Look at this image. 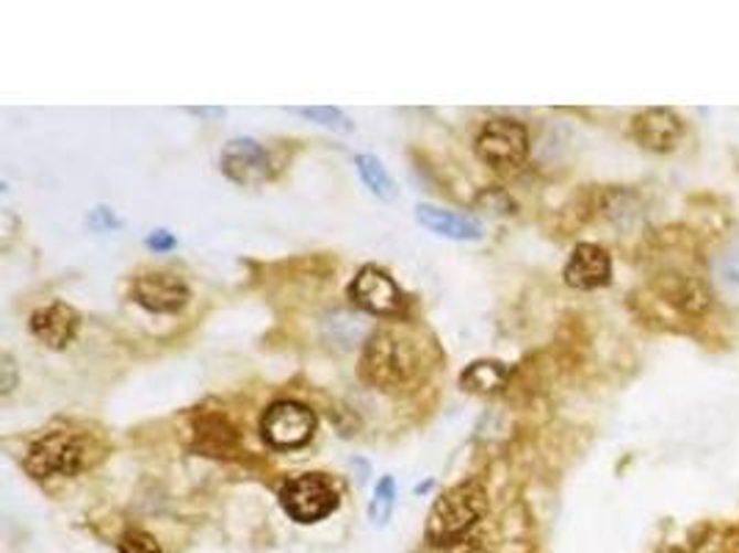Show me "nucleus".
Wrapping results in <instances>:
<instances>
[{"mask_svg": "<svg viewBox=\"0 0 739 553\" xmlns=\"http://www.w3.org/2000/svg\"><path fill=\"white\" fill-rule=\"evenodd\" d=\"M487 512V492L479 481H460L443 492L426 518V540L432 545H452L468 534Z\"/></svg>", "mask_w": 739, "mask_h": 553, "instance_id": "nucleus-2", "label": "nucleus"}, {"mask_svg": "<svg viewBox=\"0 0 739 553\" xmlns=\"http://www.w3.org/2000/svg\"><path fill=\"white\" fill-rule=\"evenodd\" d=\"M119 553H161V545H158L152 534L134 529L125 531L123 540H119Z\"/></svg>", "mask_w": 739, "mask_h": 553, "instance_id": "nucleus-18", "label": "nucleus"}, {"mask_svg": "<svg viewBox=\"0 0 739 553\" xmlns=\"http://www.w3.org/2000/svg\"><path fill=\"white\" fill-rule=\"evenodd\" d=\"M292 111H294V114H299V117L310 119V123H319L321 128L336 130V134H352V130H355L352 119H349L347 114L341 111V108L310 106V108H292Z\"/></svg>", "mask_w": 739, "mask_h": 553, "instance_id": "nucleus-17", "label": "nucleus"}, {"mask_svg": "<svg viewBox=\"0 0 739 553\" xmlns=\"http://www.w3.org/2000/svg\"><path fill=\"white\" fill-rule=\"evenodd\" d=\"M175 244H178V241H175V235L167 233V230H152V233L147 235V246H150V249H156V252L172 249Z\"/></svg>", "mask_w": 739, "mask_h": 553, "instance_id": "nucleus-20", "label": "nucleus"}, {"mask_svg": "<svg viewBox=\"0 0 739 553\" xmlns=\"http://www.w3.org/2000/svg\"><path fill=\"white\" fill-rule=\"evenodd\" d=\"M682 119L671 108H648V111L637 114L632 123V136L637 139V145L654 152H671L682 139Z\"/></svg>", "mask_w": 739, "mask_h": 553, "instance_id": "nucleus-12", "label": "nucleus"}, {"mask_svg": "<svg viewBox=\"0 0 739 553\" xmlns=\"http://www.w3.org/2000/svg\"><path fill=\"white\" fill-rule=\"evenodd\" d=\"M134 302L158 316H175L189 305L191 291L178 274L169 272H145L134 280Z\"/></svg>", "mask_w": 739, "mask_h": 553, "instance_id": "nucleus-8", "label": "nucleus"}, {"mask_svg": "<svg viewBox=\"0 0 739 553\" xmlns=\"http://www.w3.org/2000/svg\"><path fill=\"white\" fill-rule=\"evenodd\" d=\"M281 503L297 523H319L338 509V492L321 474H303L281 487Z\"/></svg>", "mask_w": 739, "mask_h": 553, "instance_id": "nucleus-5", "label": "nucleus"}, {"mask_svg": "<svg viewBox=\"0 0 739 553\" xmlns=\"http://www.w3.org/2000/svg\"><path fill=\"white\" fill-rule=\"evenodd\" d=\"M393 509H397V481H393V476H382L369 503V520L374 525H386Z\"/></svg>", "mask_w": 739, "mask_h": 553, "instance_id": "nucleus-16", "label": "nucleus"}, {"mask_svg": "<svg viewBox=\"0 0 739 553\" xmlns=\"http://www.w3.org/2000/svg\"><path fill=\"white\" fill-rule=\"evenodd\" d=\"M415 219H419L421 227H426L430 233L443 235V238L452 241H479L482 238V224L474 216H465V213L448 211L441 205H419L415 208Z\"/></svg>", "mask_w": 739, "mask_h": 553, "instance_id": "nucleus-13", "label": "nucleus"}, {"mask_svg": "<svg viewBox=\"0 0 739 553\" xmlns=\"http://www.w3.org/2000/svg\"><path fill=\"white\" fill-rule=\"evenodd\" d=\"M426 349L408 330H377L360 354V376L380 391H410L426 376Z\"/></svg>", "mask_w": 739, "mask_h": 553, "instance_id": "nucleus-1", "label": "nucleus"}, {"mask_svg": "<svg viewBox=\"0 0 739 553\" xmlns=\"http://www.w3.org/2000/svg\"><path fill=\"white\" fill-rule=\"evenodd\" d=\"M612 257L599 244H579L566 263V283L577 291H595L610 286Z\"/></svg>", "mask_w": 739, "mask_h": 553, "instance_id": "nucleus-10", "label": "nucleus"}, {"mask_svg": "<svg viewBox=\"0 0 739 553\" xmlns=\"http://www.w3.org/2000/svg\"><path fill=\"white\" fill-rule=\"evenodd\" d=\"M86 446L78 435L67 429H56L42 435L40 440L31 443L25 454V470L34 479H47V476H75L84 468Z\"/></svg>", "mask_w": 739, "mask_h": 553, "instance_id": "nucleus-3", "label": "nucleus"}, {"mask_svg": "<svg viewBox=\"0 0 739 553\" xmlns=\"http://www.w3.org/2000/svg\"><path fill=\"white\" fill-rule=\"evenodd\" d=\"M191 114H197V117H211V114L213 117H219L222 111H211V108H191Z\"/></svg>", "mask_w": 739, "mask_h": 553, "instance_id": "nucleus-21", "label": "nucleus"}, {"mask_svg": "<svg viewBox=\"0 0 739 553\" xmlns=\"http://www.w3.org/2000/svg\"><path fill=\"white\" fill-rule=\"evenodd\" d=\"M261 435L272 448H303L316 435V413L299 402H275L261 418Z\"/></svg>", "mask_w": 739, "mask_h": 553, "instance_id": "nucleus-6", "label": "nucleus"}, {"mask_svg": "<svg viewBox=\"0 0 739 553\" xmlns=\"http://www.w3.org/2000/svg\"><path fill=\"white\" fill-rule=\"evenodd\" d=\"M78 310L64 302H51L31 316V336L40 343H45L47 349H56V352L67 349L78 338Z\"/></svg>", "mask_w": 739, "mask_h": 553, "instance_id": "nucleus-11", "label": "nucleus"}, {"mask_svg": "<svg viewBox=\"0 0 739 553\" xmlns=\"http://www.w3.org/2000/svg\"><path fill=\"white\" fill-rule=\"evenodd\" d=\"M507 380H510V371L502 363H496V360H476V363H471L463 371L460 385L471 393H493L505 387Z\"/></svg>", "mask_w": 739, "mask_h": 553, "instance_id": "nucleus-14", "label": "nucleus"}, {"mask_svg": "<svg viewBox=\"0 0 739 553\" xmlns=\"http://www.w3.org/2000/svg\"><path fill=\"white\" fill-rule=\"evenodd\" d=\"M222 172L239 185H261L275 174L270 150L255 139H233L222 150Z\"/></svg>", "mask_w": 739, "mask_h": 553, "instance_id": "nucleus-9", "label": "nucleus"}, {"mask_svg": "<svg viewBox=\"0 0 739 553\" xmlns=\"http://www.w3.org/2000/svg\"><path fill=\"white\" fill-rule=\"evenodd\" d=\"M349 299L355 308L371 316H382V319H393L404 310L402 288L397 286L391 274L377 266H363L355 274V280L349 283Z\"/></svg>", "mask_w": 739, "mask_h": 553, "instance_id": "nucleus-7", "label": "nucleus"}, {"mask_svg": "<svg viewBox=\"0 0 739 553\" xmlns=\"http://www.w3.org/2000/svg\"><path fill=\"white\" fill-rule=\"evenodd\" d=\"M14 385H18V371H14L12 358L3 354V358H0V393L9 396V393L14 391Z\"/></svg>", "mask_w": 739, "mask_h": 553, "instance_id": "nucleus-19", "label": "nucleus"}, {"mask_svg": "<svg viewBox=\"0 0 739 553\" xmlns=\"http://www.w3.org/2000/svg\"><path fill=\"white\" fill-rule=\"evenodd\" d=\"M355 167H358L360 180H363V185L371 191V194L380 196V200H397L399 189H397V183H393L391 172H388L386 163H382L380 158L358 156L355 158Z\"/></svg>", "mask_w": 739, "mask_h": 553, "instance_id": "nucleus-15", "label": "nucleus"}, {"mask_svg": "<svg viewBox=\"0 0 739 553\" xmlns=\"http://www.w3.org/2000/svg\"><path fill=\"white\" fill-rule=\"evenodd\" d=\"M474 147L490 169H518L529 156V134L518 119L496 117L482 125Z\"/></svg>", "mask_w": 739, "mask_h": 553, "instance_id": "nucleus-4", "label": "nucleus"}]
</instances>
